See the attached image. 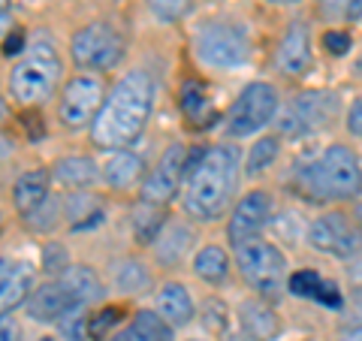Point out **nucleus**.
I'll return each mask as SVG.
<instances>
[{
  "mask_svg": "<svg viewBox=\"0 0 362 341\" xmlns=\"http://www.w3.org/2000/svg\"><path fill=\"white\" fill-rule=\"evenodd\" d=\"M308 245L335 260H354L362 251V224L356 214L323 212L308 226Z\"/></svg>",
  "mask_w": 362,
  "mask_h": 341,
  "instance_id": "nucleus-9",
  "label": "nucleus"
},
{
  "mask_svg": "<svg viewBox=\"0 0 362 341\" xmlns=\"http://www.w3.org/2000/svg\"><path fill=\"white\" fill-rule=\"evenodd\" d=\"M235 266L247 281V287H254V293L266 299L281 296L287 284V257L278 245L266 242V238H251V242L235 245Z\"/></svg>",
  "mask_w": 362,
  "mask_h": 341,
  "instance_id": "nucleus-4",
  "label": "nucleus"
},
{
  "mask_svg": "<svg viewBox=\"0 0 362 341\" xmlns=\"http://www.w3.org/2000/svg\"><path fill=\"white\" fill-rule=\"evenodd\" d=\"M338 97L332 91H302L290 100V103L278 112V130L281 136L299 139V136H311L317 130L329 127L338 118Z\"/></svg>",
  "mask_w": 362,
  "mask_h": 341,
  "instance_id": "nucleus-5",
  "label": "nucleus"
},
{
  "mask_svg": "<svg viewBox=\"0 0 362 341\" xmlns=\"http://www.w3.org/2000/svg\"><path fill=\"white\" fill-rule=\"evenodd\" d=\"M356 221H359V224H362V200H359V202H356Z\"/></svg>",
  "mask_w": 362,
  "mask_h": 341,
  "instance_id": "nucleus-47",
  "label": "nucleus"
},
{
  "mask_svg": "<svg viewBox=\"0 0 362 341\" xmlns=\"http://www.w3.org/2000/svg\"><path fill=\"white\" fill-rule=\"evenodd\" d=\"M278 109H281L278 88L269 85V82H251L230 106L223 130H226V136H233V139L254 136L257 130H263L266 124L278 115Z\"/></svg>",
  "mask_w": 362,
  "mask_h": 341,
  "instance_id": "nucleus-7",
  "label": "nucleus"
},
{
  "mask_svg": "<svg viewBox=\"0 0 362 341\" xmlns=\"http://www.w3.org/2000/svg\"><path fill=\"white\" fill-rule=\"evenodd\" d=\"M338 341H362V326H354V329H347V333L338 338Z\"/></svg>",
  "mask_w": 362,
  "mask_h": 341,
  "instance_id": "nucleus-42",
  "label": "nucleus"
},
{
  "mask_svg": "<svg viewBox=\"0 0 362 341\" xmlns=\"http://www.w3.org/2000/svg\"><path fill=\"white\" fill-rule=\"evenodd\" d=\"M54 181L64 187H88L97 181V163L90 157H64L54 163Z\"/></svg>",
  "mask_w": 362,
  "mask_h": 341,
  "instance_id": "nucleus-23",
  "label": "nucleus"
},
{
  "mask_svg": "<svg viewBox=\"0 0 362 341\" xmlns=\"http://www.w3.org/2000/svg\"><path fill=\"white\" fill-rule=\"evenodd\" d=\"M112 341H173V326L157 311H136V317Z\"/></svg>",
  "mask_w": 362,
  "mask_h": 341,
  "instance_id": "nucleus-21",
  "label": "nucleus"
},
{
  "mask_svg": "<svg viewBox=\"0 0 362 341\" xmlns=\"http://www.w3.org/2000/svg\"><path fill=\"white\" fill-rule=\"evenodd\" d=\"M239 185V151L233 145H211L190 154L185 181V209L197 221H218L230 209Z\"/></svg>",
  "mask_w": 362,
  "mask_h": 341,
  "instance_id": "nucleus-1",
  "label": "nucleus"
},
{
  "mask_svg": "<svg viewBox=\"0 0 362 341\" xmlns=\"http://www.w3.org/2000/svg\"><path fill=\"white\" fill-rule=\"evenodd\" d=\"M187 169H190V149L181 142L169 145L160 157V163L154 166V173H148V178H145L142 200L154 202V206H166L178 193L181 181H187Z\"/></svg>",
  "mask_w": 362,
  "mask_h": 341,
  "instance_id": "nucleus-12",
  "label": "nucleus"
},
{
  "mask_svg": "<svg viewBox=\"0 0 362 341\" xmlns=\"http://www.w3.org/2000/svg\"><path fill=\"white\" fill-rule=\"evenodd\" d=\"M45 200H49V175H45V169H28V173H21L16 187H13L16 209L28 218V214L33 209H40Z\"/></svg>",
  "mask_w": 362,
  "mask_h": 341,
  "instance_id": "nucleus-20",
  "label": "nucleus"
},
{
  "mask_svg": "<svg viewBox=\"0 0 362 341\" xmlns=\"http://www.w3.org/2000/svg\"><path fill=\"white\" fill-rule=\"evenodd\" d=\"M64 281H66V287H70L76 296H78V302H82V305L100 302V299L106 296L103 281L97 278V272L90 269V266H73V269L64 275Z\"/></svg>",
  "mask_w": 362,
  "mask_h": 341,
  "instance_id": "nucleus-25",
  "label": "nucleus"
},
{
  "mask_svg": "<svg viewBox=\"0 0 362 341\" xmlns=\"http://www.w3.org/2000/svg\"><path fill=\"white\" fill-rule=\"evenodd\" d=\"M0 341H21V326L16 317H0Z\"/></svg>",
  "mask_w": 362,
  "mask_h": 341,
  "instance_id": "nucleus-39",
  "label": "nucleus"
},
{
  "mask_svg": "<svg viewBox=\"0 0 362 341\" xmlns=\"http://www.w3.org/2000/svg\"><path fill=\"white\" fill-rule=\"evenodd\" d=\"M299 193L314 202H344L362 193V161L344 142H332L299 169Z\"/></svg>",
  "mask_w": 362,
  "mask_h": 341,
  "instance_id": "nucleus-3",
  "label": "nucleus"
},
{
  "mask_svg": "<svg viewBox=\"0 0 362 341\" xmlns=\"http://www.w3.org/2000/svg\"><path fill=\"white\" fill-rule=\"evenodd\" d=\"M76 308H82V302L66 287V281H45L37 290H30V296H28V314L40 323L64 320Z\"/></svg>",
  "mask_w": 362,
  "mask_h": 341,
  "instance_id": "nucleus-14",
  "label": "nucleus"
},
{
  "mask_svg": "<svg viewBox=\"0 0 362 341\" xmlns=\"http://www.w3.org/2000/svg\"><path fill=\"white\" fill-rule=\"evenodd\" d=\"M148 6L163 21H178L187 16V0H148Z\"/></svg>",
  "mask_w": 362,
  "mask_h": 341,
  "instance_id": "nucleus-34",
  "label": "nucleus"
},
{
  "mask_svg": "<svg viewBox=\"0 0 362 341\" xmlns=\"http://www.w3.org/2000/svg\"><path fill=\"white\" fill-rule=\"evenodd\" d=\"M194 272L209 284L226 281V275H230V260H226V251L218 248V245L199 248L197 257H194Z\"/></svg>",
  "mask_w": 362,
  "mask_h": 341,
  "instance_id": "nucleus-24",
  "label": "nucleus"
},
{
  "mask_svg": "<svg viewBox=\"0 0 362 341\" xmlns=\"http://www.w3.org/2000/svg\"><path fill=\"white\" fill-rule=\"evenodd\" d=\"M347 21H362V0H350V9H347Z\"/></svg>",
  "mask_w": 362,
  "mask_h": 341,
  "instance_id": "nucleus-41",
  "label": "nucleus"
},
{
  "mask_svg": "<svg viewBox=\"0 0 362 341\" xmlns=\"http://www.w3.org/2000/svg\"><path fill=\"white\" fill-rule=\"evenodd\" d=\"M42 269L45 272H61V269H66V251H64L61 245H49V248H45Z\"/></svg>",
  "mask_w": 362,
  "mask_h": 341,
  "instance_id": "nucleus-38",
  "label": "nucleus"
},
{
  "mask_svg": "<svg viewBox=\"0 0 362 341\" xmlns=\"http://www.w3.org/2000/svg\"><path fill=\"white\" fill-rule=\"evenodd\" d=\"M181 109H185V115L187 118H194V121H202V118H209L206 112H209V97H206V88H202L199 82H185L181 85Z\"/></svg>",
  "mask_w": 362,
  "mask_h": 341,
  "instance_id": "nucleus-29",
  "label": "nucleus"
},
{
  "mask_svg": "<svg viewBox=\"0 0 362 341\" xmlns=\"http://www.w3.org/2000/svg\"><path fill=\"white\" fill-rule=\"evenodd\" d=\"M350 45H354V40H350V33H344V30H326L323 33V49L329 54H335V58L347 54Z\"/></svg>",
  "mask_w": 362,
  "mask_h": 341,
  "instance_id": "nucleus-35",
  "label": "nucleus"
},
{
  "mask_svg": "<svg viewBox=\"0 0 362 341\" xmlns=\"http://www.w3.org/2000/svg\"><path fill=\"white\" fill-rule=\"evenodd\" d=\"M275 4H293V0H275Z\"/></svg>",
  "mask_w": 362,
  "mask_h": 341,
  "instance_id": "nucleus-49",
  "label": "nucleus"
},
{
  "mask_svg": "<svg viewBox=\"0 0 362 341\" xmlns=\"http://www.w3.org/2000/svg\"><path fill=\"white\" fill-rule=\"evenodd\" d=\"M190 242H194V230H190V226H185V224L169 226L163 236H157V257H160L163 263H178Z\"/></svg>",
  "mask_w": 362,
  "mask_h": 341,
  "instance_id": "nucleus-26",
  "label": "nucleus"
},
{
  "mask_svg": "<svg viewBox=\"0 0 362 341\" xmlns=\"http://www.w3.org/2000/svg\"><path fill=\"white\" fill-rule=\"evenodd\" d=\"M115 281L124 293H142L148 287V272L142 269V263H133V260H124L115 269Z\"/></svg>",
  "mask_w": 362,
  "mask_h": 341,
  "instance_id": "nucleus-30",
  "label": "nucleus"
},
{
  "mask_svg": "<svg viewBox=\"0 0 362 341\" xmlns=\"http://www.w3.org/2000/svg\"><path fill=\"white\" fill-rule=\"evenodd\" d=\"M70 52L82 70H112L124 58V40L106 21H94L76 30Z\"/></svg>",
  "mask_w": 362,
  "mask_h": 341,
  "instance_id": "nucleus-10",
  "label": "nucleus"
},
{
  "mask_svg": "<svg viewBox=\"0 0 362 341\" xmlns=\"http://www.w3.org/2000/svg\"><path fill=\"white\" fill-rule=\"evenodd\" d=\"M85 308V305H82ZM82 308H76V311H70L61 320V333L70 338V341H82L85 335H88V323H90V317H85L82 314Z\"/></svg>",
  "mask_w": 362,
  "mask_h": 341,
  "instance_id": "nucleus-33",
  "label": "nucleus"
},
{
  "mask_svg": "<svg viewBox=\"0 0 362 341\" xmlns=\"http://www.w3.org/2000/svg\"><path fill=\"white\" fill-rule=\"evenodd\" d=\"M30 281L33 272L28 263H18L9 257L0 260V317H6L16 305L30 296Z\"/></svg>",
  "mask_w": 362,
  "mask_h": 341,
  "instance_id": "nucleus-17",
  "label": "nucleus"
},
{
  "mask_svg": "<svg viewBox=\"0 0 362 341\" xmlns=\"http://www.w3.org/2000/svg\"><path fill=\"white\" fill-rule=\"evenodd\" d=\"M154 85L142 70H133L109 91L103 109L90 124V136L103 149H127L139 139L151 115Z\"/></svg>",
  "mask_w": 362,
  "mask_h": 341,
  "instance_id": "nucleus-2",
  "label": "nucleus"
},
{
  "mask_svg": "<svg viewBox=\"0 0 362 341\" xmlns=\"http://www.w3.org/2000/svg\"><path fill=\"white\" fill-rule=\"evenodd\" d=\"M194 52L197 61L211 70H239L251 58V42H247L245 30L211 21L194 33Z\"/></svg>",
  "mask_w": 362,
  "mask_h": 341,
  "instance_id": "nucleus-6",
  "label": "nucleus"
},
{
  "mask_svg": "<svg viewBox=\"0 0 362 341\" xmlns=\"http://www.w3.org/2000/svg\"><path fill=\"white\" fill-rule=\"evenodd\" d=\"M9 151H13V145H9V142L4 139V136H0V161H6Z\"/></svg>",
  "mask_w": 362,
  "mask_h": 341,
  "instance_id": "nucleus-44",
  "label": "nucleus"
},
{
  "mask_svg": "<svg viewBox=\"0 0 362 341\" xmlns=\"http://www.w3.org/2000/svg\"><path fill=\"white\" fill-rule=\"evenodd\" d=\"M6 4H9V0H0V13H6Z\"/></svg>",
  "mask_w": 362,
  "mask_h": 341,
  "instance_id": "nucleus-48",
  "label": "nucleus"
},
{
  "mask_svg": "<svg viewBox=\"0 0 362 341\" xmlns=\"http://www.w3.org/2000/svg\"><path fill=\"white\" fill-rule=\"evenodd\" d=\"M344 127L350 136H359L362 139V97H356L354 103H350L347 115H344Z\"/></svg>",
  "mask_w": 362,
  "mask_h": 341,
  "instance_id": "nucleus-37",
  "label": "nucleus"
},
{
  "mask_svg": "<svg viewBox=\"0 0 362 341\" xmlns=\"http://www.w3.org/2000/svg\"><path fill=\"white\" fill-rule=\"evenodd\" d=\"M58 76H61V64L54 58L52 45L42 42L33 49L30 58L13 67V73H9V91H13V97L18 103L37 106L52 97L54 85H58Z\"/></svg>",
  "mask_w": 362,
  "mask_h": 341,
  "instance_id": "nucleus-8",
  "label": "nucleus"
},
{
  "mask_svg": "<svg viewBox=\"0 0 362 341\" xmlns=\"http://www.w3.org/2000/svg\"><path fill=\"white\" fill-rule=\"evenodd\" d=\"M278 154H281V136H263V139L254 142L251 154H247L245 173L247 175H263L266 169L278 161Z\"/></svg>",
  "mask_w": 362,
  "mask_h": 341,
  "instance_id": "nucleus-27",
  "label": "nucleus"
},
{
  "mask_svg": "<svg viewBox=\"0 0 362 341\" xmlns=\"http://www.w3.org/2000/svg\"><path fill=\"white\" fill-rule=\"evenodd\" d=\"M287 287L293 296H299V299H311L317 305H329V308H341V290H338V284L329 281V278H323L317 269H299V272H293V275L287 278Z\"/></svg>",
  "mask_w": 362,
  "mask_h": 341,
  "instance_id": "nucleus-16",
  "label": "nucleus"
},
{
  "mask_svg": "<svg viewBox=\"0 0 362 341\" xmlns=\"http://www.w3.org/2000/svg\"><path fill=\"white\" fill-rule=\"evenodd\" d=\"M121 320V308H115V305H112V308H103L100 314H94L90 317V323H88V335L90 338H106V329H112Z\"/></svg>",
  "mask_w": 362,
  "mask_h": 341,
  "instance_id": "nucleus-32",
  "label": "nucleus"
},
{
  "mask_svg": "<svg viewBox=\"0 0 362 341\" xmlns=\"http://www.w3.org/2000/svg\"><path fill=\"white\" fill-rule=\"evenodd\" d=\"M157 314L163 317L169 326H187L194 320V299H190V290L178 281H166L160 290H157Z\"/></svg>",
  "mask_w": 362,
  "mask_h": 341,
  "instance_id": "nucleus-18",
  "label": "nucleus"
},
{
  "mask_svg": "<svg viewBox=\"0 0 362 341\" xmlns=\"http://www.w3.org/2000/svg\"><path fill=\"white\" fill-rule=\"evenodd\" d=\"M142 175V161L139 154H133L127 149H118L112 151L106 161H103V178L109 181L112 187H130L136 185Z\"/></svg>",
  "mask_w": 362,
  "mask_h": 341,
  "instance_id": "nucleus-22",
  "label": "nucleus"
},
{
  "mask_svg": "<svg viewBox=\"0 0 362 341\" xmlns=\"http://www.w3.org/2000/svg\"><path fill=\"white\" fill-rule=\"evenodd\" d=\"M311 33L305 21H293V25L284 30V37L278 42V52H275V67L284 76H302L305 70L311 67Z\"/></svg>",
  "mask_w": 362,
  "mask_h": 341,
  "instance_id": "nucleus-15",
  "label": "nucleus"
},
{
  "mask_svg": "<svg viewBox=\"0 0 362 341\" xmlns=\"http://www.w3.org/2000/svg\"><path fill=\"white\" fill-rule=\"evenodd\" d=\"M190 341H202V338H190Z\"/></svg>",
  "mask_w": 362,
  "mask_h": 341,
  "instance_id": "nucleus-50",
  "label": "nucleus"
},
{
  "mask_svg": "<svg viewBox=\"0 0 362 341\" xmlns=\"http://www.w3.org/2000/svg\"><path fill=\"white\" fill-rule=\"evenodd\" d=\"M6 28H9V16H6V13H0V40H4Z\"/></svg>",
  "mask_w": 362,
  "mask_h": 341,
  "instance_id": "nucleus-46",
  "label": "nucleus"
},
{
  "mask_svg": "<svg viewBox=\"0 0 362 341\" xmlns=\"http://www.w3.org/2000/svg\"><path fill=\"white\" fill-rule=\"evenodd\" d=\"M272 197L266 190H251L235 202V209L230 214V224H226V236H230V245H242L259 238V233L269 226L272 218Z\"/></svg>",
  "mask_w": 362,
  "mask_h": 341,
  "instance_id": "nucleus-13",
  "label": "nucleus"
},
{
  "mask_svg": "<svg viewBox=\"0 0 362 341\" xmlns=\"http://www.w3.org/2000/svg\"><path fill=\"white\" fill-rule=\"evenodd\" d=\"M317 9L326 21H347V9H350V0H317Z\"/></svg>",
  "mask_w": 362,
  "mask_h": 341,
  "instance_id": "nucleus-36",
  "label": "nucleus"
},
{
  "mask_svg": "<svg viewBox=\"0 0 362 341\" xmlns=\"http://www.w3.org/2000/svg\"><path fill=\"white\" fill-rule=\"evenodd\" d=\"M6 118H9V106H6V100L0 97V124H4Z\"/></svg>",
  "mask_w": 362,
  "mask_h": 341,
  "instance_id": "nucleus-45",
  "label": "nucleus"
},
{
  "mask_svg": "<svg viewBox=\"0 0 362 341\" xmlns=\"http://www.w3.org/2000/svg\"><path fill=\"white\" fill-rule=\"evenodd\" d=\"M40 118H28V130H30V136H42V127H40Z\"/></svg>",
  "mask_w": 362,
  "mask_h": 341,
  "instance_id": "nucleus-43",
  "label": "nucleus"
},
{
  "mask_svg": "<svg viewBox=\"0 0 362 341\" xmlns=\"http://www.w3.org/2000/svg\"><path fill=\"white\" fill-rule=\"evenodd\" d=\"M160 224H163L160 206H154V202H145L142 200V206L133 212V230H136V236H139L142 242L148 245V242H154V238H157V233H160Z\"/></svg>",
  "mask_w": 362,
  "mask_h": 341,
  "instance_id": "nucleus-28",
  "label": "nucleus"
},
{
  "mask_svg": "<svg viewBox=\"0 0 362 341\" xmlns=\"http://www.w3.org/2000/svg\"><path fill=\"white\" fill-rule=\"evenodd\" d=\"M103 103H106L103 82H100L97 76H76L64 88L58 115H61V121L66 124V127L78 130V127H85V124H90L100 115Z\"/></svg>",
  "mask_w": 362,
  "mask_h": 341,
  "instance_id": "nucleus-11",
  "label": "nucleus"
},
{
  "mask_svg": "<svg viewBox=\"0 0 362 341\" xmlns=\"http://www.w3.org/2000/svg\"><path fill=\"white\" fill-rule=\"evenodd\" d=\"M239 317H242L245 333L251 335L254 341H272V338L281 333V320H278L275 308L266 305L263 299H247V302H242Z\"/></svg>",
  "mask_w": 362,
  "mask_h": 341,
  "instance_id": "nucleus-19",
  "label": "nucleus"
},
{
  "mask_svg": "<svg viewBox=\"0 0 362 341\" xmlns=\"http://www.w3.org/2000/svg\"><path fill=\"white\" fill-rule=\"evenodd\" d=\"M21 49H25V33L13 30V33H9V37L4 40V54H9V58H13V54H21Z\"/></svg>",
  "mask_w": 362,
  "mask_h": 341,
  "instance_id": "nucleus-40",
  "label": "nucleus"
},
{
  "mask_svg": "<svg viewBox=\"0 0 362 341\" xmlns=\"http://www.w3.org/2000/svg\"><path fill=\"white\" fill-rule=\"evenodd\" d=\"M58 218H61V200L49 197L40 209H33L28 214V226L30 230H37V233H45V230H52V226L58 224Z\"/></svg>",
  "mask_w": 362,
  "mask_h": 341,
  "instance_id": "nucleus-31",
  "label": "nucleus"
}]
</instances>
